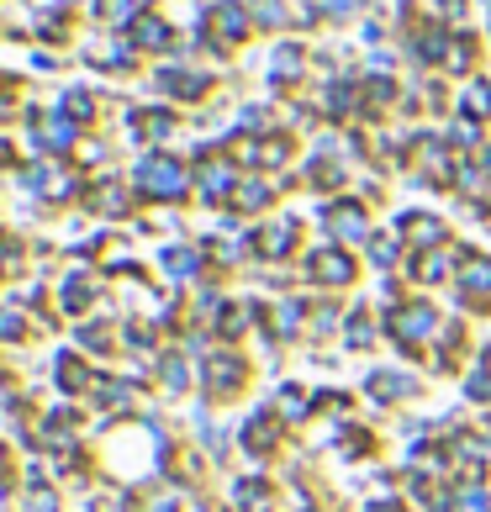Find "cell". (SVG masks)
<instances>
[{"label": "cell", "instance_id": "6da1fadb", "mask_svg": "<svg viewBox=\"0 0 491 512\" xmlns=\"http://www.w3.org/2000/svg\"><path fill=\"white\" fill-rule=\"evenodd\" d=\"M428 328H433V317L423 307H407L402 317H396V333H402V338H423Z\"/></svg>", "mask_w": 491, "mask_h": 512}, {"label": "cell", "instance_id": "277c9868", "mask_svg": "<svg viewBox=\"0 0 491 512\" xmlns=\"http://www.w3.org/2000/svg\"><path fill=\"white\" fill-rule=\"evenodd\" d=\"M460 280H470V286H481V291H491V264H481V259H470Z\"/></svg>", "mask_w": 491, "mask_h": 512}, {"label": "cell", "instance_id": "8992f818", "mask_svg": "<svg viewBox=\"0 0 491 512\" xmlns=\"http://www.w3.org/2000/svg\"><path fill=\"white\" fill-rule=\"evenodd\" d=\"M138 37H143L148 48H154V43H164V27H159V22H143V27H138Z\"/></svg>", "mask_w": 491, "mask_h": 512}, {"label": "cell", "instance_id": "52a82bcc", "mask_svg": "<svg viewBox=\"0 0 491 512\" xmlns=\"http://www.w3.org/2000/svg\"><path fill=\"white\" fill-rule=\"evenodd\" d=\"M455 512H486V497H481V491H470V497H460Z\"/></svg>", "mask_w": 491, "mask_h": 512}, {"label": "cell", "instance_id": "7a4b0ae2", "mask_svg": "<svg viewBox=\"0 0 491 512\" xmlns=\"http://www.w3.org/2000/svg\"><path fill=\"white\" fill-rule=\"evenodd\" d=\"M148 185H154V191H159V196H164V191H169V196H175V191H180V185H185V175H180V169H175V164H154V169H148Z\"/></svg>", "mask_w": 491, "mask_h": 512}, {"label": "cell", "instance_id": "3957f363", "mask_svg": "<svg viewBox=\"0 0 491 512\" xmlns=\"http://www.w3.org/2000/svg\"><path fill=\"white\" fill-rule=\"evenodd\" d=\"M217 22H222V32H228V37H243V11L238 6H217Z\"/></svg>", "mask_w": 491, "mask_h": 512}, {"label": "cell", "instance_id": "5b68a950", "mask_svg": "<svg viewBox=\"0 0 491 512\" xmlns=\"http://www.w3.org/2000/svg\"><path fill=\"white\" fill-rule=\"evenodd\" d=\"M317 270H323L328 280H344V275H349V264H344V259H323V264H317Z\"/></svg>", "mask_w": 491, "mask_h": 512}]
</instances>
